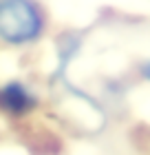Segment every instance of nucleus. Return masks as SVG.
Instances as JSON below:
<instances>
[{"mask_svg":"<svg viewBox=\"0 0 150 155\" xmlns=\"http://www.w3.org/2000/svg\"><path fill=\"white\" fill-rule=\"evenodd\" d=\"M42 29V13L31 0H0V38L7 42H29Z\"/></svg>","mask_w":150,"mask_h":155,"instance_id":"obj_1","label":"nucleus"},{"mask_svg":"<svg viewBox=\"0 0 150 155\" xmlns=\"http://www.w3.org/2000/svg\"><path fill=\"white\" fill-rule=\"evenodd\" d=\"M35 97L29 93V89L18 82H9L0 89V107L11 111V113H24L33 109Z\"/></svg>","mask_w":150,"mask_h":155,"instance_id":"obj_2","label":"nucleus"}]
</instances>
